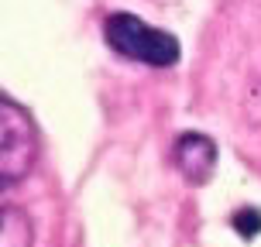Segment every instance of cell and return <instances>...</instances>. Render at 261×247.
<instances>
[{"mask_svg":"<svg viewBox=\"0 0 261 247\" xmlns=\"http://www.w3.org/2000/svg\"><path fill=\"white\" fill-rule=\"evenodd\" d=\"M107 41L110 48H117L124 59H134V62L172 65L179 59V41L158 28L144 24L134 14H114L107 21Z\"/></svg>","mask_w":261,"mask_h":247,"instance_id":"obj_1","label":"cell"},{"mask_svg":"<svg viewBox=\"0 0 261 247\" xmlns=\"http://www.w3.org/2000/svg\"><path fill=\"white\" fill-rule=\"evenodd\" d=\"M35 155H38V141H35L31 120L11 100H4L0 106V175H4V182L28 175Z\"/></svg>","mask_w":261,"mask_h":247,"instance_id":"obj_2","label":"cell"},{"mask_svg":"<svg viewBox=\"0 0 261 247\" xmlns=\"http://www.w3.org/2000/svg\"><path fill=\"white\" fill-rule=\"evenodd\" d=\"M175 161L189 182H206L213 172V161H217V148L203 134H182L175 144Z\"/></svg>","mask_w":261,"mask_h":247,"instance_id":"obj_3","label":"cell"},{"mask_svg":"<svg viewBox=\"0 0 261 247\" xmlns=\"http://www.w3.org/2000/svg\"><path fill=\"white\" fill-rule=\"evenodd\" d=\"M31 244V227L17 209H4V234H0V247H28Z\"/></svg>","mask_w":261,"mask_h":247,"instance_id":"obj_4","label":"cell"},{"mask_svg":"<svg viewBox=\"0 0 261 247\" xmlns=\"http://www.w3.org/2000/svg\"><path fill=\"white\" fill-rule=\"evenodd\" d=\"M234 227H237L241 237H254L261 230V213L258 209H241V213L234 216Z\"/></svg>","mask_w":261,"mask_h":247,"instance_id":"obj_5","label":"cell"}]
</instances>
